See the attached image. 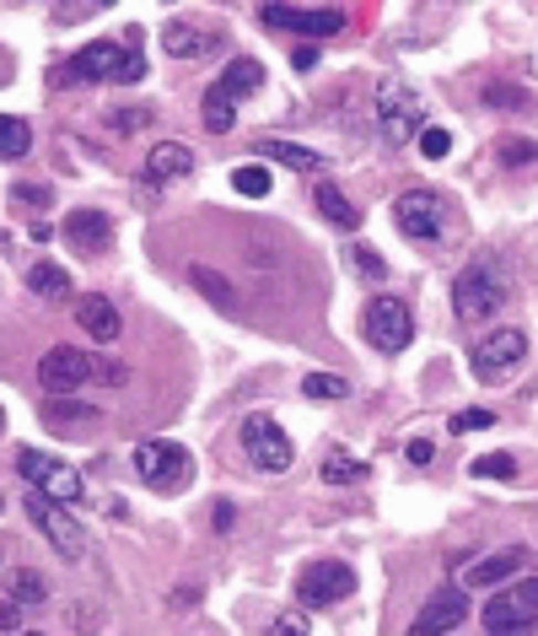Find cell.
<instances>
[{
    "label": "cell",
    "instance_id": "2e32d148",
    "mask_svg": "<svg viewBox=\"0 0 538 636\" xmlns=\"http://www.w3.org/2000/svg\"><path fill=\"white\" fill-rule=\"evenodd\" d=\"M259 86H264V65H259L253 54H238V60H232V65H226L215 82H210L205 103H226V108H238V103H243V97H253Z\"/></svg>",
    "mask_w": 538,
    "mask_h": 636
},
{
    "label": "cell",
    "instance_id": "83f0119b",
    "mask_svg": "<svg viewBox=\"0 0 538 636\" xmlns=\"http://www.w3.org/2000/svg\"><path fill=\"white\" fill-rule=\"evenodd\" d=\"M270 168H259V163H243V168H232V189L243 195V200H264L270 195Z\"/></svg>",
    "mask_w": 538,
    "mask_h": 636
},
{
    "label": "cell",
    "instance_id": "d6986e66",
    "mask_svg": "<svg viewBox=\"0 0 538 636\" xmlns=\"http://www.w3.org/2000/svg\"><path fill=\"white\" fill-rule=\"evenodd\" d=\"M76 324H82V330L97 340V345H114V340H119V330H125L119 307H114L108 298H97V292L76 298Z\"/></svg>",
    "mask_w": 538,
    "mask_h": 636
},
{
    "label": "cell",
    "instance_id": "7c38bea8",
    "mask_svg": "<svg viewBox=\"0 0 538 636\" xmlns=\"http://www.w3.org/2000/svg\"><path fill=\"white\" fill-rule=\"evenodd\" d=\"M86 378H92V356L76 351V345H49V351L39 356V383L49 388V399L76 394Z\"/></svg>",
    "mask_w": 538,
    "mask_h": 636
},
{
    "label": "cell",
    "instance_id": "d4e9b609",
    "mask_svg": "<svg viewBox=\"0 0 538 636\" xmlns=\"http://www.w3.org/2000/svg\"><path fill=\"white\" fill-rule=\"evenodd\" d=\"M6 598L22 604V609H28V604H43V598H49V577L33 572V566H17V572H6Z\"/></svg>",
    "mask_w": 538,
    "mask_h": 636
},
{
    "label": "cell",
    "instance_id": "8992f818",
    "mask_svg": "<svg viewBox=\"0 0 538 636\" xmlns=\"http://www.w3.org/2000/svg\"><path fill=\"white\" fill-rule=\"evenodd\" d=\"M259 22L264 28H281V33H302V39H334L345 33V11L339 6H259Z\"/></svg>",
    "mask_w": 538,
    "mask_h": 636
},
{
    "label": "cell",
    "instance_id": "e575fe53",
    "mask_svg": "<svg viewBox=\"0 0 538 636\" xmlns=\"http://www.w3.org/2000/svg\"><path fill=\"white\" fill-rule=\"evenodd\" d=\"M534 157H538L534 140H523V135H506V140H500V163H506V168H523V163H534Z\"/></svg>",
    "mask_w": 538,
    "mask_h": 636
},
{
    "label": "cell",
    "instance_id": "9a60e30c",
    "mask_svg": "<svg viewBox=\"0 0 538 636\" xmlns=\"http://www.w3.org/2000/svg\"><path fill=\"white\" fill-rule=\"evenodd\" d=\"M479 621H485V632L490 636H534L538 632V609L517 594V588H506V594L490 598Z\"/></svg>",
    "mask_w": 538,
    "mask_h": 636
},
{
    "label": "cell",
    "instance_id": "d590c367",
    "mask_svg": "<svg viewBox=\"0 0 538 636\" xmlns=\"http://www.w3.org/2000/svg\"><path fill=\"white\" fill-rule=\"evenodd\" d=\"M485 103H490V108H523V103H528V92H523V86H511V82H490V86H485Z\"/></svg>",
    "mask_w": 538,
    "mask_h": 636
},
{
    "label": "cell",
    "instance_id": "e0dca14e",
    "mask_svg": "<svg viewBox=\"0 0 538 636\" xmlns=\"http://www.w3.org/2000/svg\"><path fill=\"white\" fill-rule=\"evenodd\" d=\"M60 238L82 259H97V254H108V243H114V221L103 211H71L65 227H60Z\"/></svg>",
    "mask_w": 538,
    "mask_h": 636
},
{
    "label": "cell",
    "instance_id": "4316f807",
    "mask_svg": "<svg viewBox=\"0 0 538 636\" xmlns=\"http://www.w3.org/2000/svg\"><path fill=\"white\" fill-rule=\"evenodd\" d=\"M43 421H49V426L97 421V405H82V399H71V394H60V399H49V405H43Z\"/></svg>",
    "mask_w": 538,
    "mask_h": 636
},
{
    "label": "cell",
    "instance_id": "44dd1931",
    "mask_svg": "<svg viewBox=\"0 0 538 636\" xmlns=\"http://www.w3.org/2000/svg\"><path fill=\"white\" fill-rule=\"evenodd\" d=\"M162 49L172 60H205V54H215V39H210L205 28H194V22H167Z\"/></svg>",
    "mask_w": 538,
    "mask_h": 636
},
{
    "label": "cell",
    "instance_id": "7bdbcfd3",
    "mask_svg": "<svg viewBox=\"0 0 538 636\" xmlns=\"http://www.w3.org/2000/svg\"><path fill=\"white\" fill-rule=\"evenodd\" d=\"M17 200H22V206H43L49 189H43V184H17Z\"/></svg>",
    "mask_w": 538,
    "mask_h": 636
},
{
    "label": "cell",
    "instance_id": "ee69618b",
    "mask_svg": "<svg viewBox=\"0 0 538 636\" xmlns=\"http://www.w3.org/2000/svg\"><path fill=\"white\" fill-rule=\"evenodd\" d=\"M86 11H97L92 0H71V6H60V22H82Z\"/></svg>",
    "mask_w": 538,
    "mask_h": 636
},
{
    "label": "cell",
    "instance_id": "5b68a950",
    "mask_svg": "<svg viewBox=\"0 0 538 636\" xmlns=\"http://www.w3.org/2000/svg\"><path fill=\"white\" fill-rule=\"evenodd\" d=\"M361 330H367V340H372L382 356H399V351H410L414 319H410V307H404L399 298L377 292V298L367 302V313H361Z\"/></svg>",
    "mask_w": 538,
    "mask_h": 636
},
{
    "label": "cell",
    "instance_id": "d6a6232c",
    "mask_svg": "<svg viewBox=\"0 0 538 636\" xmlns=\"http://www.w3.org/2000/svg\"><path fill=\"white\" fill-rule=\"evenodd\" d=\"M474 475H479V480H511V475H517V459H511V453H485V459H474Z\"/></svg>",
    "mask_w": 538,
    "mask_h": 636
},
{
    "label": "cell",
    "instance_id": "ba28073f",
    "mask_svg": "<svg viewBox=\"0 0 538 636\" xmlns=\"http://www.w3.org/2000/svg\"><path fill=\"white\" fill-rule=\"evenodd\" d=\"M377 125L393 146H404L420 135V97L404 82H382L377 86Z\"/></svg>",
    "mask_w": 538,
    "mask_h": 636
},
{
    "label": "cell",
    "instance_id": "ab89813d",
    "mask_svg": "<svg viewBox=\"0 0 538 636\" xmlns=\"http://www.w3.org/2000/svg\"><path fill=\"white\" fill-rule=\"evenodd\" d=\"M17 632H22V604L0 598V636H17Z\"/></svg>",
    "mask_w": 538,
    "mask_h": 636
},
{
    "label": "cell",
    "instance_id": "52a82bcc",
    "mask_svg": "<svg viewBox=\"0 0 538 636\" xmlns=\"http://www.w3.org/2000/svg\"><path fill=\"white\" fill-rule=\"evenodd\" d=\"M22 508H28V518H33V529H39L43 540L65 555V561H82V555H86V534H82V523L60 508V502H49L43 491H28V502H22Z\"/></svg>",
    "mask_w": 538,
    "mask_h": 636
},
{
    "label": "cell",
    "instance_id": "30bf717a",
    "mask_svg": "<svg viewBox=\"0 0 538 636\" xmlns=\"http://www.w3.org/2000/svg\"><path fill=\"white\" fill-rule=\"evenodd\" d=\"M356 594V572L345 561H313L302 577H296V598L307 609H324V604H339V598Z\"/></svg>",
    "mask_w": 538,
    "mask_h": 636
},
{
    "label": "cell",
    "instance_id": "60d3db41",
    "mask_svg": "<svg viewBox=\"0 0 538 636\" xmlns=\"http://www.w3.org/2000/svg\"><path fill=\"white\" fill-rule=\"evenodd\" d=\"M270 636H307V621L302 615H281V621H270Z\"/></svg>",
    "mask_w": 538,
    "mask_h": 636
},
{
    "label": "cell",
    "instance_id": "74e56055",
    "mask_svg": "<svg viewBox=\"0 0 538 636\" xmlns=\"http://www.w3.org/2000/svg\"><path fill=\"white\" fill-rule=\"evenodd\" d=\"M496 426V410H457L453 431H490Z\"/></svg>",
    "mask_w": 538,
    "mask_h": 636
},
{
    "label": "cell",
    "instance_id": "6da1fadb",
    "mask_svg": "<svg viewBox=\"0 0 538 636\" xmlns=\"http://www.w3.org/2000/svg\"><path fill=\"white\" fill-rule=\"evenodd\" d=\"M17 475H22L33 491H43L49 502H60V508H71V502H86L82 469H71L65 459H54V453L22 448V453H17Z\"/></svg>",
    "mask_w": 538,
    "mask_h": 636
},
{
    "label": "cell",
    "instance_id": "f907efd6",
    "mask_svg": "<svg viewBox=\"0 0 538 636\" xmlns=\"http://www.w3.org/2000/svg\"><path fill=\"white\" fill-rule=\"evenodd\" d=\"M0 426H6V416H0Z\"/></svg>",
    "mask_w": 538,
    "mask_h": 636
},
{
    "label": "cell",
    "instance_id": "7a4b0ae2",
    "mask_svg": "<svg viewBox=\"0 0 538 636\" xmlns=\"http://www.w3.org/2000/svg\"><path fill=\"white\" fill-rule=\"evenodd\" d=\"M506 275H500L496 264H485V259H474L468 270H457L453 281V313L457 319H485V313H500L506 307Z\"/></svg>",
    "mask_w": 538,
    "mask_h": 636
},
{
    "label": "cell",
    "instance_id": "ac0fdd59",
    "mask_svg": "<svg viewBox=\"0 0 538 636\" xmlns=\"http://www.w3.org/2000/svg\"><path fill=\"white\" fill-rule=\"evenodd\" d=\"M528 566V555L523 551H496V555H479V561H468L463 566V577H457V588H500L511 572H523Z\"/></svg>",
    "mask_w": 538,
    "mask_h": 636
},
{
    "label": "cell",
    "instance_id": "5bb4252c",
    "mask_svg": "<svg viewBox=\"0 0 538 636\" xmlns=\"http://www.w3.org/2000/svg\"><path fill=\"white\" fill-rule=\"evenodd\" d=\"M463 621H468L463 588H442V594H431L420 604V615L410 621V636H447V632H457Z\"/></svg>",
    "mask_w": 538,
    "mask_h": 636
},
{
    "label": "cell",
    "instance_id": "7402d4cb",
    "mask_svg": "<svg viewBox=\"0 0 538 636\" xmlns=\"http://www.w3.org/2000/svg\"><path fill=\"white\" fill-rule=\"evenodd\" d=\"M313 206L324 211L329 227H345V232H356V227H361L356 200H345V189H339V184H313Z\"/></svg>",
    "mask_w": 538,
    "mask_h": 636
},
{
    "label": "cell",
    "instance_id": "4dcf8cb0",
    "mask_svg": "<svg viewBox=\"0 0 538 636\" xmlns=\"http://www.w3.org/2000/svg\"><path fill=\"white\" fill-rule=\"evenodd\" d=\"M350 264H356V275H367V281H382V275H388L382 254H377V249H367V243H350Z\"/></svg>",
    "mask_w": 538,
    "mask_h": 636
},
{
    "label": "cell",
    "instance_id": "b9f144b4",
    "mask_svg": "<svg viewBox=\"0 0 538 636\" xmlns=\"http://www.w3.org/2000/svg\"><path fill=\"white\" fill-rule=\"evenodd\" d=\"M291 65H296V71H313V65H318V43H296V49H291Z\"/></svg>",
    "mask_w": 538,
    "mask_h": 636
},
{
    "label": "cell",
    "instance_id": "f35d334b",
    "mask_svg": "<svg viewBox=\"0 0 538 636\" xmlns=\"http://www.w3.org/2000/svg\"><path fill=\"white\" fill-rule=\"evenodd\" d=\"M114 82H119V86L146 82V54H125V60H119V71H114Z\"/></svg>",
    "mask_w": 538,
    "mask_h": 636
},
{
    "label": "cell",
    "instance_id": "f6af8a7d",
    "mask_svg": "<svg viewBox=\"0 0 538 636\" xmlns=\"http://www.w3.org/2000/svg\"><path fill=\"white\" fill-rule=\"evenodd\" d=\"M431 459H436V448H431L425 437H414V442H410V465H431Z\"/></svg>",
    "mask_w": 538,
    "mask_h": 636
},
{
    "label": "cell",
    "instance_id": "8fae6325",
    "mask_svg": "<svg viewBox=\"0 0 538 636\" xmlns=\"http://www.w3.org/2000/svg\"><path fill=\"white\" fill-rule=\"evenodd\" d=\"M119 60H125V49L108 39L86 43L82 54H71L60 71H49V86H76V82H114V71H119Z\"/></svg>",
    "mask_w": 538,
    "mask_h": 636
},
{
    "label": "cell",
    "instance_id": "8d00e7d4",
    "mask_svg": "<svg viewBox=\"0 0 538 636\" xmlns=\"http://www.w3.org/2000/svg\"><path fill=\"white\" fill-rule=\"evenodd\" d=\"M200 114H205V129H210V135H226V129L238 125V108H226V103H205Z\"/></svg>",
    "mask_w": 538,
    "mask_h": 636
},
{
    "label": "cell",
    "instance_id": "ffe728a7",
    "mask_svg": "<svg viewBox=\"0 0 538 636\" xmlns=\"http://www.w3.org/2000/svg\"><path fill=\"white\" fill-rule=\"evenodd\" d=\"M194 173V152L183 140H157L146 152V184H172V178H189Z\"/></svg>",
    "mask_w": 538,
    "mask_h": 636
},
{
    "label": "cell",
    "instance_id": "603a6c76",
    "mask_svg": "<svg viewBox=\"0 0 538 636\" xmlns=\"http://www.w3.org/2000/svg\"><path fill=\"white\" fill-rule=\"evenodd\" d=\"M28 292L43 298V302H65V298H71V270H65V264H54V259L28 264Z\"/></svg>",
    "mask_w": 538,
    "mask_h": 636
},
{
    "label": "cell",
    "instance_id": "f1b7e54d",
    "mask_svg": "<svg viewBox=\"0 0 538 636\" xmlns=\"http://www.w3.org/2000/svg\"><path fill=\"white\" fill-rule=\"evenodd\" d=\"M302 394H307V399H324V405H334V399H345V394H350V383L334 378V373H307V378H302Z\"/></svg>",
    "mask_w": 538,
    "mask_h": 636
},
{
    "label": "cell",
    "instance_id": "cb8c5ba5",
    "mask_svg": "<svg viewBox=\"0 0 538 636\" xmlns=\"http://www.w3.org/2000/svg\"><path fill=\"white\" fill-rule=\"evenodd\" d=\"M259 157H275L296 173H324V157L313 146H296V140H259Z\"/></svg>",
    "mask_w": 538,
    "mask_h": 636
},
{
    "label": "cell",
    "instance_id": "277c9868",
    "mask_svg": "<svg viewBox=\"0 0 538 636\" xmlns=\"http://www.w3.org/2000/svg\"><path fill=\"white\" fill-rule=\"evenodd\" d=\"M238 442H243L249 465H253V469H264V475H286L291 459H296V448H291L286 426L275 421V416H264V410H253L249 421H243Z\"/></svg>",
    "mask_w": 538,
    "mask_h": 636
},
{
    "label": "cell",
    "instance_id": "836d02e7",
    "mask_svg": "<svg viewBox=\"0 0 538 636\" xmlns=\"http://www.w3.org/2000/svg\"><path fill=\"white\" fill-rule=\"evenodd\" d=\"M189 275H194V286H200V292H205L210 302H221V307H232V302H238V292H232V286H221V281H215V275H210L205 264H194V270H189Z\"/></svg>",
    "mask_w": 538,
    "mask_h": 636
},
{
    "label": "cell",
    "instance_id": "681fc988",
    "mask_svg": "<svg viewBox=\"0 0 538 636\" xmlns=\"http://www.w3.org/2000/svg\"><path fill=\"white\" fill-rule=\"evenodd\" d=\"M0 508H6V497H0Z\"/></svg>",
    "mask_w": 538,
    "mask_h": 636
},
{
    "label": "cell",
    "instance_id": "4fadbf2b",
    "mask_svg": "<svg viewBox=\"0 0 538 636\" xmlns=\"http://www.w3.org/2000/svg\"><path fill=\"white\" fill-rule=\"evenodd\" d=\"M393 221H399V232L414 238V243L442 238V195H431V189H410V195H399V200H393Z\"/></svg>",
    "mask_w": 538,
    "mask_h": 636
},
{
    "label": "cell",
    "instance_id": "7dc6e473",
    "mask_svg": "<svg viewBox=\"0 0 538 636\" xmlns=\"http://www.w3.org/2000/svg\"><path fill=\"white\" fill-rule=\"evenodd\" d=\"M517 594H523V598H528V604L538 609V572H534V577H523V583H517Z\"/></svg>",
    "mask_w": 538,
    "mask_h": 636
},
{
    "label": "cell",
    "instance_id": "c3c4849f",
    "mask_svg": "<svg viewBox=\"0 0 538 636\" xmlns=\"http://www.w3.org/2000/svg\"><path fill=\"white\" fill-rule=\"evenodd\" d=\"M17 636H39V632H17Z\"/></svg>",
    "mask_w": 538,
    "mask_h": 636
},
{
    "label": "cell",
    "instance_id": "3957f363",
    "mask_svg": "<svg viewBox=\"0 0 538 636\" xmlns=\"http://www.w3.org/2000/svg\"><path fill=\"white\" fill-rule=\"evenodd\" d=\"M135 475L151 486V491H183L194 480V453L183 442H140L135 448Z\"/></svg>",
    "mask_w": 538,
    "mask_h": 636
},
{
    "label": "cell",
    "instance_id": "9c48e42d",
    "mask_svg": "<svg viewBox=\"0 0 538 636\" xmlns=\"http://www.w3.org/2000/svg\"><path fill=\"white\" fill-rule=\"evenodd\" d=\"M523 356H528V335L523 330H490V335L479 340V351H474V378L500 383L506 373L523 367Z\"/></svg>",
    "mask_w": 538,
    "mask_h": 636
},
{
    "label": "cell",
    "instance_id": "bcb514c9",
    "mask_svg": "<svg viewBox=\"0 0 538 636\" xmlns=\"http://www.w3.org/2000/svg\"><path fill=\"white\" fill-rule=\"evenodd\" d=\"M232 523H238V512L226 508V502H215V529H221V534H226V529H232Z\"/></svg>",
    "mask_w": 538,
    "mask_h": 636
},
{
    "label": "cell",
    "instance_id": "f546056e",
    "mask_svg": "<svg viewBox=\"0 0 538 636\" xmlns=\"http://www.w3.org/2000/svg\"><path fill=\"white\" fill-rule=\"evenodd\" d=\"M356 480H367V465H356L350 453H329L324 459V486H356Z\"/></svg>",
    "mask_w": 538,
    "mask_h": 636
},
{
    "label": "cell",
    "instance_id": "1f68e13d",
    "mask_svg": "<svg viewBox=\"0 0 538 636\" xmlns=\"http://www.w3.org/2000/svg\"><path fill=\"white\" fill-rule=\"evenodd\" d=\"M447 152H453V135H447V129L442 125L420 129V157H425V163H442Z\"/></svg>",
    "mask_w": 538,
    "mask_h": 636
},
{
    "label": "cell",
    "instance_id": "484cf974",
    "mask_svg": "<svg viewBox=\"0 0 538 636\" xmlns=\"http://www.w3.org/2000/svg\"><path fill=\"white\" fill-rule=\"evenodd\" d=\"M33 152V125L17 114H0V163H22Z\"/></svg>",
    "mask_w": 538,
    "mask_h": 636
}]
</instances>
